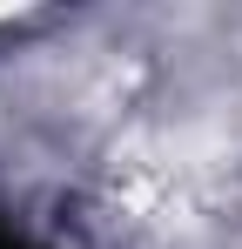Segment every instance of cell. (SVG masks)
Listing matches in <instances>:
<instances>
[{"label":"cell","mask_w":242,"mask_h":249,"mask_svg":"<svg viewBox=\"0 0 242 249\" xmlns=\"http://www.w3.org/2000/svg\"><path fill=\"white\" fill-rule=\"evenodd\" d=\"M0 249H27V243H0Z\"/></svg>","instance_id":"1"}]
</instances>
